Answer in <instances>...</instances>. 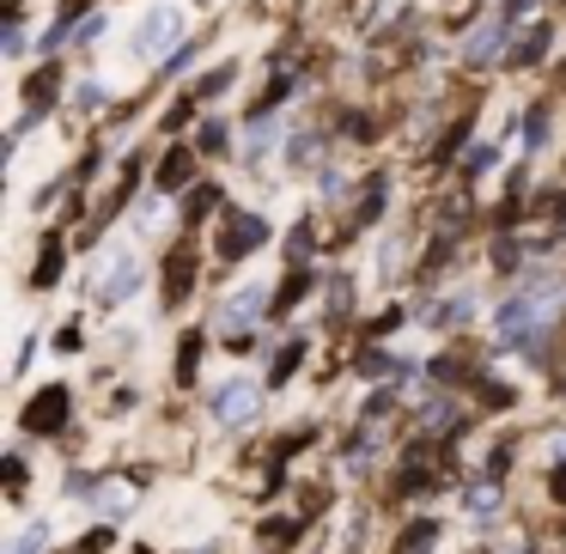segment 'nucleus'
<instances>
[{
  "label": "nucleus",
  "instance_id": "1",
  "mask_svg": "<svg viewBox=\"0 0 566 554\" xmlns=\"http://www.w3.org/2000/svg\"><path fill=\"white\" fill-rule=\"evenodd\" d=\"M269 238L262 213H226V232H220V257H250V250Z\"/></svg>",
  "mask_w": 566,
  "mask_h": 554
},
{
  "label": "nucleus",
  "instance_id": "2",
  "mask_svg": "<svg viewBox=\"0 0 566 554\" xmlns=\"http://www.w3.org/2000/svg\"><path fill=\"white\" fill-rule=\"evenodd\" d=\"M189 286H196V250H189V244H177L171 257H165V274H159L165 305H184V299H189Z\"/></svg>",
  "mask_w": 566,
  "mask_h": 554
},
{
  "label": "nucleus",
  "instance_id": "3",
  "mask_svg": "<svg viewBox=\"0 0 566 554\" xmlns=\"http://www.w3.org/2000/svg\"><path fill=\"white\" fill-rule=\"evenodd\" d=\"M62 420H67V390H62V384H50V390L25 408V432H55Z\"/></svg>",
  "mask_w": 566,
  "mask_h": 554
},
{
  "label": "nucleus",
  "instance_id": "4",
  "mask_svg": "<svg viewBox=\"0 0 566 554\" xmlns=\"http://www.w3.org/2000/svg\"><path fill=\"white\" fill-rule=\"evenodd\" d=\"M177 25H184V13H177V7H153V19H147V25L135 31V50H140V55L165 50V43L177 38Z\"/></svg>",
  "mask_w": 566,
  "mask_h": 554
},
{
  "label": "nucleus",
  "instance_id": "5",
  "mask_svg": "<svg viewBox=\"0 0 566 554\" xmlns=\"http://www.w3.org/2000/svg\"><path fill=\"white\" fill-rule=\"evenodd\" d=\"M189 177H196V153H189V147H171V159L159 165V196H171V189L189 184Z\"/></svg>",
  "mask_w": 566,
  "mask_h": 554
},
{
  "label": "nucleus",
  "instance_id": "6",
  "mask_svg": "<svg viewBox=\"0 0 566 554\" xmlns=\"http://www.w3.org/2000/svg\"><path fill=\"white\" fill-rule=\"evenodd\" d=\"M250 408H256V390H250V384H226L220 403H213V415H220V420H238V415H244V420H250Z\"/></svg>",
  "mask_w": 566,
  "mask_h": 554
},
{
  "label": "nucleus",
  "instance_id": "7",
  "mask_svg": "<svg viewBox=\"0 0 566 554\" xmlns=\"http://www.w3.org/2000/svg\"><path fill=\"white\" fill-rule=\"evenodd\" d=\"M128 286H135V262H123V269L111 274V286H104V305H123Z\"/></svg>",
  "mask_w": 566,
  "mask_h": 554
},
{
  "label": "nucleus",
  "instance_id": "8",
  "mask_svg": "<svg viewBox=\"0 0 566 554\" xmlns=\"http://www.w3.org/2000/svg\"><path fill=\"white\" fill-rule=\"evenodd\" d=\"M201 366V335H184V359H177V384H189Z\"/></svg>",
  "mask_w": 566,
  "mask_h": 554
},
{
  "label": "nucleus",
  "instance_id": "9",
  "mask_svg": "<svg viewBox=\"0 0 566 554\" xmlns=\"http://www.w3.org/2000/svg\"><path fill=\"white\" fill-rule=\"evenodd\" d=\"M298 359H305V342H286V354L274 359V372H269V378H274V384H286V378H293V366H298Z\"/></svg>",
  "mask_w": 566,
  "mask_h": 554
},
{
  "label": "nucleus",
  "instance_id": "10",
  "mask_svg": "<svg viewBox=\"0 0 566 554\" xmlns=\"http://www.w3.org/2000/svg\"><path fill=\"white\" fill-rule=\"evenodd\" d=\"M55 274H62V244H43V257H38V286H50Z\"/></svg>",
  "mask_w": 566,
  "mask_h": 554
},
{
  "label": "nucleus",
  "instance_id": "11",
  "mask_svg": "<svg viewBox=\"0 0 566 554\" xmlns=\"http://www.w3.org/2000/svg\"><path fill=\"white\" fill-rule=\"evenodd\" d=\"M524 135H530V147H542V140H548V111H530Z\"/></svg>",
  "mask_w": 566,
  "mask_h": 554
},
{
  "label": "nucleus",
  "instance_id": "12",
  "mask_svg": "<svg viewBox=\"0 0 566 554\" xmlns=\"http://www.w3.org/2000/svg\"><path fill=\"white\" fill-rule=\"evenodd\" d=\"M43 536H50V530H43V524H31L25 536L13 542V554H38V548H43Z\"/></svg>",
  "mask_w": 566,
  "mask_h": 554
},
{
  "label": "nucleus",
  "instance_id": "13",
  "mask_svg": "<svg viewBox=\"0 0 566 554\" xmlns=\"http://www.w3.org/2000/svg\"><path fill=\"white\" fill-rule=\"evenodd\" d=\"M256 286H250V293H232V317H256Z\"/></svg>",
  "mask_w": 566,
  "mask_h": 554
},
{
  "label": "nucleus",
  "instance_id": "14",
  "mask_svg": "<svg viewBox=\"0 0 566 554\" xmlns=\"http://www.w3.org/2000/svg\"><path fill=\"white\" fill-rule=\"evenodd\" d=\"M201 147L220 153V147H226V128H220V123H208V128H201Z\"/></svg>",
  "mask_w": 566,
  "mask_h": 554
},
{
  "label": "nucleus",
  "instance_id": "15",
  "mask_svg": "<svg viewBox=\"0 0 566 554\" xmlns=\"http://www.w3.org/2000/svg\"><path fill=\"white\" fill-rule=\"evenodd\" d=\"M554 493H560V500H566V469H560V475H554Z\"/></svg>",
  "mask_w": 566,
  "mask_h": 554
}]
</instances>
